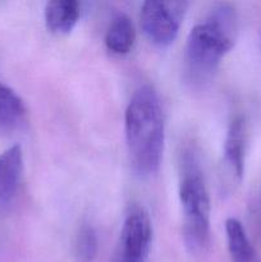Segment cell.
Masks as SVG:
<instances>
[{"instance_id":"52a82bcc","label":"cell","mask_w":261,"mask_h":262,"mask_svg":"<svg viewBox=\"0 0 261 262\" xmlns=\"http://www.w3.org/2000/svg\"><path fill=\"white\" fill-rule=\"evenodd\" d=\"M23 173V151L14 145L0 154V206L10 204L19 187Z\"/></svg>"},{"instance_id":"8fae6325","label":"cell","mask_w":261,"mask_h":262,"mask_svg":"<svg viewBox=\"0 0 261 262\" xmlns=\"http://www.w3.org/2000/svg\"><path fill=\"white\" fill-rule=\"evenodd\" d=\"M26 107L22 99L0 82V127L15 128L23 122Z\"/></svg>"},{"instance_id":"277c9868","label":"cell","mask_w":261,"mask_h":262,"mask_svg":"<svg viewBox=\"0 0 261 262\" xmlns=\"http://www.w3.org/2000/svg\"><path fill=\"white\" fill-rule=\"evenodd\" d=\"M188 3L148 0L141 8V25L146 37L159 48L171 45L178 36Z\"/></svg>"},{"instance_id":"7a4b0ae2","label":"cell","mask_w":261,"mask_h":262,"mask_svg":"<svg viewBox=\"0 0 261 262\" xmlns=\"http://www.w3.org/2000/svg\"><path fill=\"white\" fill-rule=\"evenodd\" d=\"M125 141L133 170L153 176L160 166L165 142V120L160 99L151 86L138 89L124 114Z\"/></svg>"},{"instance_id":"6da1fadb","label":"cell","mask_w":261,"mask_h":262,"mask_svg":"<svg viewBox=\"0 0 261 262\" xmlns=\"http://www.w3.org/2000/svg\"><path fill=\"white\" fill-rule=\"evenodd\" d=\"M238 18L234 8L219 3L188 33L184 49V78L191 86L210 82L220 61L234 46Z\"/></svg>"},{"instance_id":"9c48e42d","label":"cell","mask_w":261,"mask_h":262,"mask_svg":"<svg viewBox=\"0 0 261 262\" xmlns=\"http://www.w3.org/2000/svg\"><path fill=\"white\" fill-rule=\"evenodd\" d=\"M135 42L136 30L132 19L124 13L115 14L105 33L107 50L117 55H125L132 50Z\"/></svg>"},{"instance_id":"3957f363","label":"cell","mask_w":261,"mask_h":262,"mask_svg":"<svg viewBox=\"0 0 261 262\" xmlns=\"http://www.w3.org/2000/svg\"><path fill=\"white\" fill-rule=\"evenodd\" d=\"M179 201L183 215L184 243L191 252H201L209 246L211 207L199 159L192 150L184 151L183 154Z\"/></svg>"},{"instance_id":"8992f818","label":"cell","mask_w":261,"mask_h":262,"mask_svg":"<svg viewBox=\"0 0 261 262\" xmlns=\"http://www.w3.org/2000/svg\"><path fill=\"white\" fill-rule=\"evenodd\" d=\"M246 124L243 118L237 117L230 122L224 141L223 165L233 183H240L245 171Z\"/></svg>"},{"instance_id":"7c38bea8","label":"cell","mask_w":261,"mask_h":262,"mask_svg":"<svg viewBox=\"0 0 261 262\" xmlns=\"http://www.w3.org/2000/svg\"><path fill=\"white\" fill-rule=\"evenodd\" d=\"M99 251V239L96 230L91 225H82L74 241V252L81 262H92Z\"/></svg>"},{"instance_id":"ba28073f","label":"cell","mask_w":261,"mask_h":262,"mask_svg":"<svg viewBox=\"0 0 261 262\" xmlns=\"http://www.w3.org/2000/svg\"><path fill=\"white\" fill-rule=\"evenodd\" d=\"M81 15V5L76 0H53L45 5V22L54 33H69Z\"/></svg>"},{"instance_id":"30bf717a","label":"cell","mask_w":261,"mask_h":262,"mask_svg":"<svg viewBox=\"0 0 261 262\" xmlns=\"http://www.w3.org/2000/svg\"><path fill=\"white\" fill-rule=\"evenodd\" d=\"M225 234L232 262H261L240 220L234 217L227 219Z\"/></svg>"},{"instance_id":"5b68a950","label":"cell","mask_w":261,"mask_h":262,"mask_svg":"<svg viewBox=\"0 0 261 262\" xmlns=\"http://www.w3.org/2000/svg\"><path fill=\"white\" fill-rule=\"evenodd\" d=\"M153 243V223L148 212L140 205L129 207L124 217L117 262H146Z\"/></svg>"}]
</instances>
